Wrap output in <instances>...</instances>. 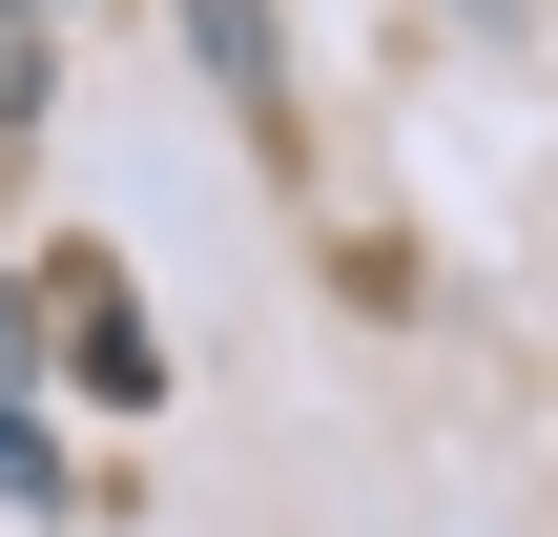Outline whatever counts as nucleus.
<instances>
[{
  "label": "nucleus",
  "instance_id": "7ed1b4c3",
  "mask_svg": "<svg viewBox=\"0 0 558 537\" xmlns=\"http://www.w3.org/2000/svg\"><path fill=\"white\" fill-rule=\"evenodd\" d=\"M41 21H62V0H41Z\"/></svg>",
  "mask_w": 558,
  "mask_h": 537
},
{
  "label": "nucleus",
  "instance_id": "f03ea898",
  "mask_svg": "<svg viewBox=\"0 0 558 537\" xmlns=\"http://www.w3.org/2000/svg\"><path fill=\"white\" fill-rule=\"evenodd\" d=\"M62 103V41H41V0H0V124H41Z\"/></svg>",
  "mask_w": 558,
  "mask_h": 537
},
{
  "label": "nucleus",
  "instance_id": "f257e3e1",
  "mask_svg": "<svg viewBox=\"0 0 558 537\" xmlns=\"http://www.w3.org/2000/svg\"><path fill=\"white\" fill-rule=\"evenodd\" d=\"M166 21H186V62H207L228 124H290V21L269 0H166Z\"/></svg>",
  "mask_w": 558,
  "mask_h": 537
}]
</instances>
